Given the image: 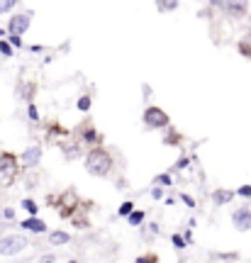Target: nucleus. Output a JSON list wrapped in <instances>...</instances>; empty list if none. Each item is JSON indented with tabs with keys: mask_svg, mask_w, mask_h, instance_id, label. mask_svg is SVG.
<instances>
[{
	"mask_svg": "<svg viewBox=\"0 0 251 263\" xmlns=\"http://www.w3.org/2000/svg\"><path fill=\"white\" fill-rule=\"evenodd\" d=\"M183 200H186V205H190V207L195 205V202H193V197H190V195H183Z\"/></svg>",
	"mask_w": 251,
	"mask_h": 263,
	"instance_id": "nucleus-22",
	"label": "nucleus"
},
{
	"mask_svg": "<svg viewBox=\"0 0 251 263\" xmlns=\"http://www.w3.org/2000/svg\"><path fill=\"white\" fill-rule=\"evenodd\" d=\"M25 246H27V239H25V236H5V239H0V256L20 254Z\"/></svg>",
	"mask_w": 251,
	"mask_h": 263,
	"instance_id": "nucleus-2",
	"label": "nucleus"
},
{
	"mask_svg": "<svg viewBox=\"0 0 251 263\" xmlns=\"http://www.w3.org/2000/svg\"><path fill=\"white\" fill-rule=\"evenodd\" d=\"M141 219H144V215H141V212H132V215H130V222H132V224H139Z\"/></svg>",
	"mask_w": 251,
	"mask_h": 263,
	"instance_id": "nucleus-12",
	"label": "nucleus"
},
{
	"mask_svg": "<svg viewBox=\"0 0 251 263\" xmlns=\"http://www.w3.org/2000/svg\"><path fill=\"white\" fill-rule=\"evenodd\" d=\"M173 244H176V249H186V244H183L181 236H173Z\"/></svg>",
	"mask_w": 251,
	"mask_h": 263,
	"instance_id": "nucleus-18",
	"label": "nucleus"
},
{
	"mask_svg": "<svg viewBox=\"0 0 251 263\" xmlns=\"http://www.w3.org/2000/svg\"><path fill=\"white\" fill-rule=\"evenodd\" d=\"M15 8V3L12 0H5V3H0V12H5V10H12Z\"/></svg>",
	"mask_w": 251,
	"mask_h": 263,
	"instance_id": "nucleus-13",
	"label": "nucleus"
},
{
	"mask_svg": "<svg viewBox=\"0 0 251 263\" xmlns=\"http://www.w3.org/2000/svg\"><path fill=\"white\" fill-rule=\"evenodd\" d=\"M137 263H149V261H147V258H139V261H137Z\"/></svg>",
	"mask_w": 251,
	"mask_h": 263,
	"instance_id": "nucleus-23",
	"label": "nucleus"
},
{
	"mask_svg": "<svg viewBox=\"0 0 251 263\" xmlns=\"http://www.w3.org/2000/svg\"><path fill=\"white\" fill-rule=\"evenodd\" d=\"M12 178H15V159L10 154H3L0 156V180L12 183Z\"/></svg>",
	"mask_w": 251,
	"mask_h": 263,
	"instance_id": "nucleus-3",
	"label": "nucleus"
},
{
	"mask_svg": "<svg viewBox=\"0 0 251 263\" xmlns=\"http://www.w3.org/2000/svg\"><path fill=\"white\" fill-rule=\"evenodd\" d=\"M132 212V202H124V205L120 207V215H130Z\"/></svg>",
	"mask_w": 251,
	"mask_h": 263,
	"instance_id": "nucleus-15",
	"label": "nucleus"
},
{
	"mask_svg": "<svg viewBox=\"0 0 251 263\" xmlns=\"http://www.w3.org/2000/svg\"><path fill=\"white\" fill-rule=\"evenodd\" d=\"M234 227H237V229H242V232L251 229V212L249 210H239V212H234Z\"/></svg>",
	"mask_w": 251,
	"mask_h": 263,
	"instance_id": "nucleus-6",
	"label": "nucleus"
},
{
	"mask_svg": "<svg viewBox=\"0 0 251 263\" xmlns=\"http://www.w3.org/2000/svg\"><path fill=\"white\" fill-rule=\"evenodd\" d=\"M85 166H88V171H91L93 176H105V173L112 168V159H110V154H107V151L95 149V151L88 154Z\"/></svg>",
	"mask_w": 251,
	"mask_h": 263,
	"instance_id": "nucleus-1",
	"label": "nucleus"
},
{
	"mask_svg": "<svg viewBox=\"0 0 251 263\" xmlns=\"http://www.w3.org/2000/svg\"><path fill=\"white\" fill-rule=\"evenodd\" d=\"M22 227H25V229H29V232H44V229H47V224H44L42 219H27Z\"/></svg>",
	"mask_w": 251,
	"mask_h": 263,
	"instance_id": "nucleus-8",
	"label": "nucleus"
},
{
	"mask_svg": "<svg viewBox=\"0 0 251 263\" xmlns=\"http://www.w3.org/2000/svg\"><path fill=\"white\" fill-rule=\"evenodd\" d=\"M78 107H81V110H88V107H91V100H88V98H81V100H78Z\"/></svg>",
	"mask_w": 251,
	"mask_h": 263,
	"instance_id": "nucleus-14",
	"label": "nucleus"
},
{
	"mask_svg": "<svg viewBox=\"0 0 251 263\" xmlns=\"http://www.w3.org/2000/svg\"><path fill=\"white\" fill-rule=\"evenodd\" d=\"M22 207H25V210H27V212H32V215H34V212H37L39 207L34 205V202H32V200H25V202H22Z\"/></svg>",
	"mask_w": 251,
	"mask_h": 263,
	"instance_id": "nucleus-11",
	"label": "nucleus"
},
{
	"mask_svg": "<svg viewBox=\"0 0 251 263\" xmlns=\"http://www.w3.org/2000/svg\"><path fill=\"white\" fill-rule=\"evenodd\" d=\"M144 122L149 124V127H166L168 115L164 112V110H158V107H149L147 115H144Z\"/></svg>",
	"mask_w": 251,
	"mask_h": 263,
	"instance_id": "nucleus-4",
	"label": "nucleus"
},
{
	"mask_svg": "<svg viewBox=\"0 0 251 263\" xmlns=\"http://www.w3.org/2000/svg\"><path fill=\"white\" fill-rule=\"evenodd\" d=\"M27 27H29V15H15V17L10 20V32H12V37H20Z\"/></svg>",
	"mask_w": 251,
	"mask_h": 263,
	"instance_id": "nucleus-5",
	"label": "nucleus"
},
{
	"mask_svg": "<svg viewBox=\"0 0 251 263\" xmlns=\"http://www.w3.org/2000/svg\"><path fill=\"white\" fill-rule=\"evenodd\" d=\"M227 200H232V193H224V190L214 193V202H227Z\"/></svg>",
	"mask_w": 251,
	"mask_h": 263,
	"instance_id": "nucleus-10",
	"label": "nucleus"
},
{
	"mask_svg": "<svg viewBox=\"0 0 251 263\" xmlns=\"http://www.w3.org/2000/svg\"><path fill=\"white\" fill-rule=\"evenodd\" d=\"M0 51H3L5 57H10V54H12V51H10V44H5V42H0Z\"/></svg>",
	"mask_w": 251,
	"mask_h": 263,
	"instance_id": "nucleus-16",
	"label": "nucleus"
},
{
	"mask_svg": "<svg viewBox=\"0 0 251 263\" xmlns=\"http://www.w3.org/2000/svg\"><path fill=\"white\" fill-rule=\"evenodd\" d=\"M0 34H3V29H0Z\"/></svg>",
	"mask_w": 251,
	"mask_h": 263,
	"instance_id": "nucleus-24",
	"label": "nucleus"
},
{
	"mask_svg": "<svg viewBox=\"0 0 251 263\" xmlns=\"http://www.w3.org/2000/svg\"><path fill=\"white\" fill-rule=\"evenodd\" d=\"M156 183H166V185H171V176H158Z\"/></svg>",
	"mask_w": 251,
	"mask_h": 263,
	"instance_id": "nucleus-19",
	"label": "nucleus"
},
{
	"mask_svg": "<svg viewBox=\"0 0 251 263\" xmlns=\"http://www.w3.org/2000/svg\"><path fill=\"white\" fill-rule=\"evenodd\" d=\"M29 117H32V120H37L39 115H37V107H29Z\"/></svg>",
	"mask_w": 251,
	"mask_h": 263,
	"instance_id": "nucleus-21",
	"label": "nucleus"
},
{
	"mask_svg": "<svg viewBox=\"0 0 251 263\" xmlns=\"http://www.w3.org/2000/svg\"><path fill=\"white\" fill-rule=\"evenodd\" d=\"M68 241V234H64V232H54L51 234V244H66Z\"/></svg>",
	"mask_w": 251,
	"mask_h": 263,
	"instance_id": "nucleus-9",
	"label": "nucleus"
},
{
	"mask_svg": "<svg viewBox=\"0 0 251 263\" xmlns=\"http://www.w3.org/2000/svg\"><path fill=\"white\" fill-rule=\"evenodd\" d=\"M239 195H251V185H244V188L239 190Z\"/></svg>",
	"mask_w": 251,
	"mask_h": 263,
	"instance_id": "nucleus-20",
	"label": "nucleus"
},
{
	"mask_svg": "<svg viewBox=\"0 0 251 263\" xmlns=\"http://www.w3.org/2000/svg\"><path fill=\"white\" fill-rule=\"evenodd\" d=\"M42 159V149H37V146H32V149L25 151V156H22V161H25V166H34L37 161Z\"/></svg>",
	"mask_w": 251,
	"mask_h": 263,
	"instance_id": "nucleus-7",
	"label": "nucleus"
},
{
	"mask_svg": "<svg viewBox=\"0 0 251 263\" xmlns=\"http://www.w3.org/2000/svg\"><path fill=\"white\" fill-rule=\"evenodd\" d=\"M71 263H76V261H71Z\"/></svg>",
	"mask_w": 251,
	"mask_h": 263,
	"instance_id": "nucleus-25",
	"label": "nucleus"
},
{
	"mask_svg": "<svg viewBox=\"0 0 251 263\" xmlns=\"http://www.w3.org/2000/svg\"><path fill=\"white\" fill-rule=\"evenodd\" d=\"M158 8L161 10H173L176 8V3H158Z\"/></svg>",
	"mask_w": 251,
	"mask_h": 263,
	"instance_id": "nucleus-17",
	"label": "nucleus"
}]
</instances>
